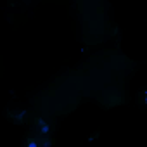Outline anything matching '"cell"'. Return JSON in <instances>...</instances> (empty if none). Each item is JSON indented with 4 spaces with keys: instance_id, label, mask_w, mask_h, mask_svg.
I'll list each match as a JSON object with an SVG mask.
<instances>
[{
    "instance_id": "6da1fadb",
    "label": "cell",
    "mask_w": 147,
    "mask_h": 147,
    "mask_svg": "<svg viewBox=\"0 0 147 147\" xmlns=\"http://www.w3.org/2000/svg\"><path fill=\"white\" fill-rule=\"evenodd\" d=\"M36 125H38V130L42 131V135H49V130H50V128H49V125H47L43 119L38 118V119H36Z\"/></svg>"
},
{
    "instance_id": "7a4b0ae2",
    "label": "cell",
    "mask_w": 147,
    "mask_h": 147,
    "mask_svg": "<svg viewBox=\"0 0 147 147\" xmlns=\"http://www.w3.org/2000/svg\"><path fill=\"white\" fill-rule=\"evenodd\" d=\"M26 147H38V145H36V142H35L33 138H30V140H28V144H26Z\"/></svg>"
}]
</instances>
